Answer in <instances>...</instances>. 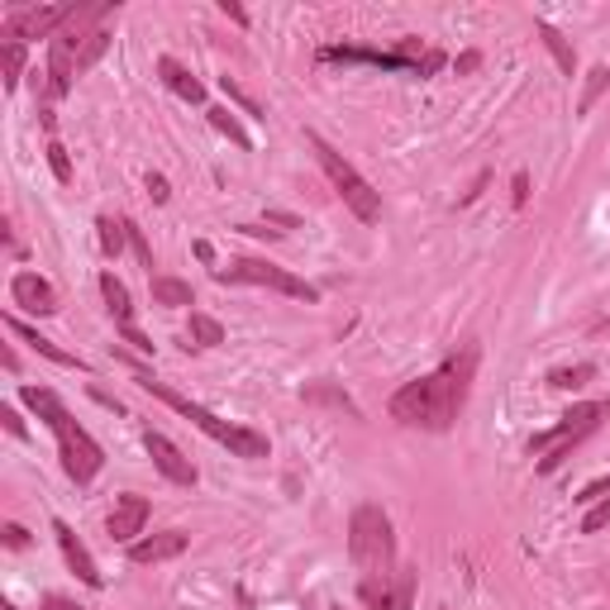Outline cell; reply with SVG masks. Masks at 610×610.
<instances>
[{
  "label": "cell",
  "mask_w": 610,
  "mask_h": 610,
  "mask_svg": "<svg viewBox=\"0 0 610 610\" xmlns=\"http://www.w3.org/2000/svg\"><path fill=\"white\" fill-rule=\"evenodd\" d=\"M101 296H105V311H110V319H115V329L130 339V334L139 329L134 325V301H130V286H124L115 272H101Z\"/></svg>",
  "instance_id": "cell-18"
},
{
  "label": "cell",
  "mask_w": 610,
  "mask_h": 610,
  "mask_svg": "<svg viewBox=\"0 0 610 610\" xmlns=\"http://www.w3.org/2000/svg\"><path fill=\"white\" fill-rule=\"evenodd\" d=\"M510 201H516V211L529 201V172H516V196H510Z\"/></svg>",
  "instance_id": "cell-39"
},
{
  "label": "cell",
  "mask_w": 610,
  "mask_h": 610,
  "mask_svg": "<svg viewBox=\"0 0 610 610\" xmlns=\"http://www.w3.org/2000/svg\"><path fill=\"white\" fill-rule=\"evenodd\" d=\"M6 543H10V549H24V543H29V529H24V525H6Z\"/></svg>",
  "instance_id": "cell-37"
},
{
  "label": "cell",
  "mask_w": 610,
  "mask_h": 610,
  "mask_svg": "<svg viewBox=\"0 0 610 610\" xmlns=\"http://www.w3.org/2000/svg\"><path fill=\"white\" fill-rule=\"evenodd\" d=\"M95 230H101V253H105V258H120L124 244H130V220L101 215V220H95Z\"/></svg>",
  "instance_id": "cell-23"
},
{
  "label": "cell",
  "mask_w": 610,
  "mask_h": 610,
  "mask_svg": "<svg viewBox=\"0 0 610 610\" xmlns=\"http://www.w3.org/2000/svg\"><path fill=\"white\" fill-rule=\"evenodd\" d=\"M196 258H201V263H215V248H211V244H205V238H201V244H196Z\"/></svg>",
  "instance_id": "cell-41"
},
{
  "label": "cell",
  "mask_w": 610,
  "mask_h": 610,
  "mask_svg": "<svg viewBox=\"0 0 610 610\" xmlns=\"http://www.w3.org/2000/svg\"><path fill=\"white\" fill-rule=\"evenodd\" d=\"M110 10H115L110 0H101V6H72L68 24H62L58 34L48 39V95H68V91H72L77 62H82L87 43H91V34H95V24H101Z\"/></svg>",
  "instance_id": "cell-5"
},
{
  "label": "cell",
  "mask_w": 610,
  "mask_h": 610,
  "mask_svg": "<svg viewBox=\"0 0 610 610\" xmlns=\"http://www.w3.org/2000/svg\"><path fill=\"white\" fill-rule=\"evenodd\" d=\"M149 196H153L157 205H163V201L172 196V191H167V176H163V172H149Z\"/></svg>",
  "instance_id": "cell-36"
},
{
  "label": "cell",
  "mask_w": 610,
  "mask_h": 610,
  "mask_svg": "<svg viewBox=\"0 0 610 610\" xmlns=\"http://www.w3.org/2000/svg\"><path fill=\"white\" fill-rule=\"evenodd\" d=\"M10 301L29 315H58V292H53V282L48 277H39V272H14Z\"/></svg>",
  "instance_id": "cell-13"
},
{
  "label": "cell",
  "mask_w": 610,
  "mask_h": 610,
  "mask_svg": "<svg viewBox=\"0 0 610 610\" xmlns=\"http://www.w3.org/2000/svg\"><path fill=\"white\" fill-rule=\"evenodd\" d=\"M48 167H53L58 182H72V163H68V149L58 139H48Z\"/></svg>",
  "instance_id": "cell-29"
},
{
  "label": "cell",
  "mask_w": 610,
  "mask_h": 610,
  "mask_svg": "<svg viewBox=\"0 0 610 610\" xmlns=\"http://www.w3.org/2000/svg\"><path fill=\"white\" fill-rule=\"evenodd\" d=\"M105 48H110V34H105V29H95V34H91V43H87V53H82V62H77V77H82V72H91L95 62H101V53H105Z\"/></svg>",
  "instance_id": "cell-27"
},
{
  "label": "cell",
  "mask_w": 610,
  "mask_h": 610,
  "mask_svg": "<svg viewBox=\"0 0 610 610\" xmlns=\"http://www.w3.org/2000/svg\"><path fill=\"white\" fill-rule=\"evenodd\" d=\"M143 525H149V501H143L139 491L115 496V510H110V520H105L110 543H134L143 535Z\"/></svg>",
  "instance_id": "cell-12"
},
{
  "label": "cell",
  "mask_w": 610,
  "mask_h": 610,
  "mask_svg": "<svg viewBox=\"0 0 610 610\" xmlns=\"http://www.w3.org/2000/svg\"><path fill=\"white\" fill-rule=\"evenodd\" d=\"M601 415H610V400H587V406H572L553 429H543V435L529 439V454L539 458V472L549 477V472L563 468V462L572 458V448L601 425Z\"/></svg>",
  "instance_id": "cell-8"
},
{
  "label": "cell",
  "mask_w": 610,
  "mask_h": 610,
  "mask_svg": "<svg viewBox=\"0 0 610 610\" xmlns=\"http://www.w3.org/2000/svg\"><path fill=\"white\" fill-rule=\"evenodd\" d=\"M72 6H10L0 34L6 43H24V39H53L62 24H68Z\"/></svg>",
  "instance_id": "cell-10"
},
{
  "label": "cell",
  "mask_w": 610,
  "mask_h": 610,
  "mask_svg": "<svg viewBox=\"0 0 610 610\" xmlns=\"http://www.w3.org/2000/svg\"><path fill=\"white\" fill-rule=\"evenodd\" d=\"M43 610H87V606H77L72 597H58L53 591V597H43Z\"/></svg>",
  "instance_id": "cell-38"
},
{
  "label": "cell",
  "mask_w": 610,
  "mask_h": 610,
  "mask_svg": "<svg viewBox=\"0 0 610 610\" xmlns=\"http://www.w3.org/2000/svg\"><path fill=\"white\" fill-rule=\"evenodd\" d=\"M319 62H373L382 72H415V77H435L444 68L439 48H425L420 39H400L396 48H353V43H325L315 53Z\"/></svg>",
  "instance_id": "cell-7"
},
{
  "label": "cell",
  "mask_w": 610,
  "mask_h": 610,
  "mask_svg": "<svg viewBox=\"0 0 610 610\" xmlns=\"http://www.w3.org/2000/svg\"><path fill=\"white\" fill-rule=\"evenodd\" d=\"M606 525H610V496H606V501H597V506H591L587 516H582V535H597V529H606Z\"/></svg>",
  "instance_id": "cell-31"
},
{
  "label": "cell",
  "mask_w": 610,
  "mask_h": 610,
  "mask_svg": "<svg viewBox=\"0 0 610 610\" xmlns=\"http://www.w3.org/2000/svg\"><path fill=\"white\" fill-rule=\"evenodd\" d=\"M591 377H597V363H572V367H553V373H549V387H558V392H577V387H587Z\"/></svg>",
  "instance_id": "cell-24"
},
{
  "label": "cell",
  "mask_w": 610,
  "mask_h": 610,
  "mask_svg": "<svg viewBox=\"0 0 610 610\" xmlns=\"http://www.w3.org/2000/svg\"><path fill=\"white\" fill-rule=\"evenodd\" d=\"M606 496H610V472H606V477H597V481H587V487L577 491L572 501H577V506H597V501H606Z\"/></svg>",
  "instance_id": "cell-30"
},
{
  "label": "cell",
  "mask_w": 610,
  "mask_h": 610,
  "mask_svg": "<svg viewBox=\"0 0 610 610\" xmlns=\"http://www.w3.org/2000/svg\"><path fill=\"white\" fill-rule=\"evenodd\" d=\"M305 143H311V153H315V163L325 167V176H329V186H334V196H339L353 215H358L363 224H377L382 220V196L373 191V182L348 163V157L334 149V143L325 139V134H315V130H305Z\"/></svg>",
  "instance_id": "cell-6"
},
{
  "label": "cell",
  "mask_w": 610,
  "mask_h": 610,
  "mask_svg": "<svg viewBox=\"0 0 610 610\" xmlns=\"http://www.w3.org/2000/svg\"><path fill=\"white\" fill-rule=\"evenodd\" d=\"M20 400L29 410L39 415V420L53 429V439H58V458H62V472H68L77 487H91L95 472L105 468V454H101V444H95L82 425L72 420V410L62 406V396L53 387H24Z\"/></svg>",
  "instance_id": "cell-2"
},
{
  "label": "cell",
  "mask_w": 610,
  "mask_h": 610,
  "mask_svg": "<svg viewBox=\"0 0 610 610\" xmlns=\"http://www.w3.org/2000/svg\"><path fill=\"white\" fill-rule=\"evenodd\" d=\"M439 610H448V606H439Z\"/></svg>",
  "instance_id": "cell-42"
},
{
  "label": "cell",
  "mask_w": 610,
  "mask_h": 610,
  "mask_svg": "<svg viewBox=\"0 0 610 610\" xmlns=\"http://www.w3.org/2000/svg\"><path fill=\"white\" fill-rule=\"evenodd\" d=\"M215 282H244V286H267V292H282L292 301H319V292L296 272H286L267 258H230L224 267H215Z\"/></svg>",
  "instance_id": "cell-9"
},
{
  "label": "cell",
  "mask_w": 610,
  "mask_h": 610,
  "mask_svg": "<svg viewBox=\"0 0 610 610\" xmlns=\"http://www.w3.org/2000/svg\"><path fill=\"white\" fill-rule=\"evenodd\" d=\"M6 329L10 334H20V339L39 353V358H48V363H58V367H72V373H87V358H77V353H68V348H58L53 339H43V334L34 329V325H24L20 315H6Z\"/></svg>",
  "instance_id": "cell-16"
},
{
  "label": "cell",
  "mask_w": 610,
  "mask_h": 610,
  "mask_svg": "<svg viewBox=\"0 0 610 610\" xmlns=\"http://www.w3.org/2000/svg\"><path fill=\"white\" fill-rule=\"evenodd\" d=\"M363 606L367 610H410L415 601V572L410 568H400L387 587H377V591H358Z\"/></svg>",
  "instance_id": "cell-17"
},
{
  "label": "cell",
  "mask_w": 610,
  "mask_h": 610,
  "mask_svg": "<svg viewBox=\"0 0 610 610\" xmlns=\"http://www.w3.org/2000/svg\"><path fill=\"white\" fill-rule=\"evenodd\" d=\"M149 286H153V301L157 305H196V292H191V282H182V277H149Z\"/></svg>",
  "instance_id": "cell-22"
},
{
  "label": "cell",
  "mask_w": 610,
  "mask_h": 610,
  "mask_svg": "<svg viewBox=\"0 0 610 610\" xmlns=\"http://www.w3.org/2000/svg\"><path fill=\"white\" fill-rule=\"evenodd\" d=\"M157 77H163V87L176 95V101L186 105H205V82H196L176 58H157Z\"/></svg>",
  "instance_id": "cell-19"
},
{
  "label": "cell",
  "mask_w": 610,
  "mask_h": 610,
  "mask_svg": "<svg viewBox=\"0 0 610 610\" xmlns=\"http://www.w3.org/2000/svg\"><path fill=\"white\" fill-rule=\"evenodd\" d=\"M477 363H481V348L468 339L458 353H448L435 373H425L420 382H406V387L392 396V406H387L392 420L410 425V429H429V435L454 429L462 406H468V396H472Z\"/></svg>",
  "instance_id": "cell-1"
},
{
  "label": "cell",
  "mask_w": 610,
  "mask_h": 610,
  "mask_svg": "<svg viewBox=\"0 0 610 610\" xmlns=\"http://www.w3.org/2000/svg\"><path fill=\"white\" fill-rule=\"evenodd\" d=\"M220 87H224V95H230V101H238V105H244V110H248V115H263V105H258V101H253V95H248V91H238V82H234V77H220Z\"/></svg>",
  "instance_id": "cell-33"
},
{
  "label": "cell",
  "mask_w": 610,
  "mask_h": 610,
  "mask_svg": "<svg viewBox=\"0 0 610 610\" xmlns=\"http://www.w3.org/2000/svg\"><path fill=\"white\" fill-rule=\"evenodd\" d=\"M130 248H134V258L143 263V272L157 277V272H153V248H149V238H143V230H134V224H130Z\"/></svg>",
  "instance_id": "cell-32"
},
{
  "label": "cell",
  "mask_w": 610,
  "mask_h": 610,
  "mask_svg": "<svg viewBox=\"0 0 610 610\" xmlns=\"http://www.w3.org/2000/svg\"><path fill=\"white\" fill-rule=\"evenodd\" d=\"M24 77V43H6V87L14 91Z\"/></svg>",
  "instance_id": "cell-28"
},
{
  "label": "cell",
  "mask_w": 610,
  "mask_h": 610,
  "mask_svg": "<svg viewBox=\"0 0 610 610\" xmlns=\"http://www.w3.org/2000/svg\"><path fill=\"white\" fill-rule=\"evenodd\" d=\"M186 535L182 529H163V535H143V539H134L130 543V563H139V568H153V563H167V558H176V553H186Z\"/></svg>",
  "instance_id": "cell-15"
},
{
  "label": "cell",
  "mask_w": 610,
  "mask_h": 610,
  "mask_svg": "<svg viewBox=\"0 0 610 610\" xmlns=\"http://www.w3.org/2000/svg\"><path fill=\"white\" fill-rule=\"evenodd\" d=\"M610 87V68H591V77H587V91H582V101H577V110H582V115H587V110L591 105H597V95Z\"/></svg>",
  "instance_id": "cell-26"
},
{
  "label": "cell",
  "mask_w": 610,
  "mask_h": 610,
  "mask_svg": "<svg viewBox=\"0 0 610 610\" xmlns=\"http://www.w3.org/2000/svg\"><path fill=\"white\" fill-rule=\"evenodd\" d=\"M139 387L149 392V396H157L163 406H172L176 415H182V420H191L205 439H215L220 448H230V454H238V458H267V439L258 435V429H244V425L220 420L215 410H205L201 400H191V396H182V392H172L167 382H157L153 373H139Z\"/></svg>",
  "instance_id": "cell-4"
},
{
  "label": "cell",
  "mask_w": 610,
  "mask_h": 610,
  "mask_svg": "<svg viewBox=\"0 0 610 610\" xmlns=\"http://www.w3.org/2000/svg\"><path fill=\"white\" fill-rule=\"evenodd\" d=\"M220 10H224V14H230V20H234V24H248V10H244V6H234V0H220Z\"/></svg>",
  "instance_id": "cell-40"
},
{
  "label": "cell",
  "mask_w": 610,
  "mask_h": 610,
  "mask_svg": "<svg viewBox=\"0 0 610 610\" xmlns=\"http://www.w3.org/2000/svg\"><path fill=\"white\" fill-rule=\"evenodd\" d=\"M215 344H224V325L205 311H191V334L182 348H215Z\"/></svg>",
  "instance_id": "cell-21"
},
{
  "label": "cell",
  "mask_w": 610,
  "mask_h": 610,
  "mask_svg": "<svg viewBox=\"0 0 610 610\" xmlns=\"http://www.w3.org/2000/svg\"><path fill=\"white\" fill-rule=\"evenodd\" d=\"M205 115H211V124H215V130H220L224 139L234 143V149H253L248 130H244V124H238V120H234V115H230V110H224V105H211V110H205Z\"/></svg>",
  "instance_id": "cell-25"
},
{
  "label": "cell",
  "mask_w": 610,
  "mask_h": 610,
  "mask_svg": "<svg viewBox=\"0 0 610 610\" xmlns=\"http://www.w3.org/2000/svg\"><path fill=\"white\" fill-rule=\"evenodd\" d=\"M143 448H149L153 468L163 472L172 487H196V462H191L167 435H157V429H143Z\"/></svg>",
  "instance_id": "cell-11"
},
{
  "label": "cell",
  "mask_w": 610,
  "mask_h": 610,
  "mask_svg": "<svg viewBox=\"0 0 610 610\" xmlns=\"http://www.w3.org/2000/svg\"><path fill=\"white\" fill-rule=\"evenodd\" d=\"M305 400H334V406H344V410H353V415H358V406H353V400H348V396H339V392H329V387H311V392H305Z\"/></svg>",
  "instance_id": "cell-34"
},
{
  "label": "cell",
  "mask_w": 610,
  "mask_h": 610,
  "mask_svg": "<svg viewBox=\"0 0 610 610\" xmlns=\"http://www.w3.org/2000/svg\"><path fill=\"white\" fill-rule=\"evenodd\" d=\"M535 34H539V39H543V48H549V53H553L558 72H563V77H577V48H572L563 34H558V29H553L549 20H535Z\"/></svg>",
  "instance_id": "cell-20"
},
{
  "label": "cell",
  "mask_w": 610,
  "mask_h": 610,
  "mask_svg": "<svg viewBox=\"0 0 610 610\" xmlns=\"http://www.w3.org/2000/svg\"><path fill=\"white\" fill-rule=\"evenodd\" d=\"M0 420H6V429H10L14 439H29V429H24L20 415H14V406H0Z\"/></svg>",
  "instance_id": "cell-35"
},
{
  "label": "cell",
  "mask_w": 610,
  "mask_h": 610,
  "mask_svg": "<svg viewBox=\"0 0 610 610\" xmlns=\"http://www.w3.org/2000/svg\"><path fill=\"white\" fill-rule=\"evenodd\" d=\"M348 558L358 568V591H377L387 587L392 577L400 572L396 568V529H392V516L382 506H358L348 520Z\"/></svg>",
  "instance_id": "cell-3"
},
{
  "label": "cell",
  "mask_w": 610,
  "mask_h": 610,
  "mask_svg": "<svg viewBox=\"0 0 610 610\" xmlns=\"http://www.w3.org/2000/svg\"><path fill=\"white\" fill-rule=\"evenodd\" d=\"M53 539H58V549H62V558H68V568L82 577L87 587H95L101 591L105 587V577H101V568H95V558H91V549L82 539H77V529L68 525V520H53Z\"/></svg>",
  "instance_id": "cell-14"
}]
</instances>
